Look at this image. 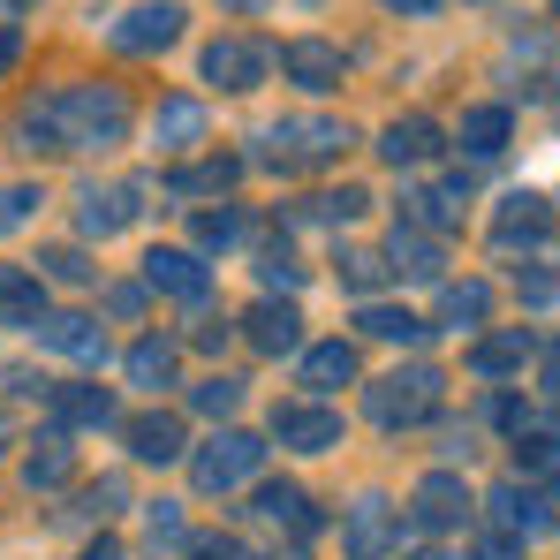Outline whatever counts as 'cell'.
Instances as JSON below:
<instances>
[{"label":"cell","mask_w":560,"mask_h":560,"mask_svg":"<svg viewBox=\"0 0 560 560\" xmlns=\"http://www.w3.org/2000/svg\"><path fill=\"white\" fill-rule=\"evenodd\" d=\"M31 152H106L129 137V92L121 84H61V92L31 98L23 121Z\"/></svg>","instance_id":"6da1fadb"},{"label":"cell","mask_w":560,"mask_h":560,"mask_svg":"<svg viewBox=\"0 0 560 560\" xmlns=\"http://www.w3.org/2000/svg\"><path fill=\"white\" fill-rule=\"evenodd\" d=\"M440 401H447V372L440 364H409V372H386V378L364 386V409H372V424H386V432L440 417Z\"/></svg>","instance_id":"7a4b0ae2"},{"label":"cell","mask_w":560,"mask_h":560,"mask_svg":"<svg viewBox=\"0 0 560 560\" xmlns=\"http://www.w3.org/2000/svg\"><path fill=\"white\" fill-rule=\"evenodd\" d=\"M266 152V167H280V175H295V167H326V160H341L357 137H349V121H318V114H295V121H273L266 137H258Z\"/></svg>","instance_id":"3957f363"},{"label":"cell","mask_w":560,"mask_h":560,"mask_svg":"<svg viewBox=\"0 0 560 560\" xmlns=\"http://www.w3.org/2000/svg\"><path fill=\"white\" fill-rule=\"evenodd\" d=\"M258 463H266V440L228 424V432H212V440L189 455V485H197V492H235V485L258 477Z\"/></svg>","instance_id":"277c9868"},{"label":"cell","mask_w":560,"mask_h":560,"mask_svg":"<svg viewBox=\"0 0 560 560\" xmlns=\"http://www.w3.org/2000/svg\"><path fill=\"white\" fill-rule=\"evenodd\" d=\"M273 77V46L266 38H212L205 46V84L220 92H258Z\"/></svg>","instance_id":"5b68a950"},{"label":"cell","mask_w":560,"mask_h":560,"mask_svg":"<svg viewBox=\"0 0 560 560\" xmlns=\"http://www.w3.org/2000/svg\"><path fill=\"white\" fill-rule=\"evenodd\" d=\"M183 0H144V8H129L106 38H114V54H167L175 38H183Z\"/></svg>","instance_id":"8992f818"},{"label":"cell","mask_w":560,"mask_h":560,"mask_svg":"<svg viewBox=\"0 0 560 560\" xmlns=\"http://www.w3.org/2000/svg\"><path fill=\"white\" fill-rule=\"evenodd\" d=\"M273 440L295 455H334L341 447V417L326 401H280L273 409Z\"/></svg>","instance_id":"52a82bcc"},{"label":"cell","mask_w":560,"mask_h":560,"mask_svg":"<svg viewBox=\"0 0 560 560\" xmlns=\"http://www.w3.org/2000/svg\"><path fill=\"white\" fill-rule=\"evenodd\" d=\"M409 515H417V530H432V538L463 530V523H469V492H463V477H455V469H432V477L417 485Z\"/></svg>","instance_id":"ba28073f"},{"label":"cell","mask_w":560,"mask_h":560,"mask_svg":"<svg viewBox=\"0 0 560 560\" xmlns=\"http://www.w3.org/2000/svg\"><path fill=\"white\" fill-rule=\"evenodd\" d=\"M144 288H160V295H175V303H205V288H212V273H205V258L197 250H144Z\"/></svg>","instance_id":"9c48e42d"},{"label":"cell","mask_w":560,"mask_h":560,"mask_svg":"<svg viewBox=\"0 0 560 560\" xmlns=\"http://www.w3.org/2000/svg\"><path fill=\"white\" fill-rule=\"evenodd\" d=\"M31 334H38V349L77 357V364H98V357H106V334H98V318H84V311H46Z\"/></svg>","instance_id":"30bf717a"},{"label":"cell","mask_w":560,"mask_h":560,"mask_svg":"<svg viewBox=\"0 0 560 560\" xmlns=\"http://www.w3.org/2000/svg\"><path fill=\"white\" fill-rule=\"evenodd\" d=\"M553 235V212H546V197H530V189H515L508 205H500V220H492V250H538Z\"/></svg>","instance_id":"8fae6325"},{"label":"cell","mask_w":560,"mask_h":560,"mask_svg":"<svg viewBox=\"0 0 560 560\" xmlns=\"http://www.w3.org/2000/svg\"><path fill=\"white\" fill-rule=\"evenodd\" d=\"M485 508H492V530H500V538H538V530H546V492H530L523 477L492 485Z\"/></svg>","instance_id":"7c38bea8"},{"label":"cell","mask_w":560,"mask_h":560,"mask_svg":"<svg viewBox=\"0 0 560 560\" xmlns=\"http://www.w3.org/2000/svg\"><path fill=\"white\" fill-rule=\"evenodd\" d=\"M46 409H54V424H61V432H106V424L121 417L106 386H54V394H46Z\"/></svg>","instance_id":"4fadbf2b"},{"label":"cell","mask_w":560,"mask_h":560,"mask_svg":"<svg viewBox=\"0 0 560 560\" xmlns=\"http://www.w3.org/2000/svg\"><path fill=\"white\" fill-rule=\"evenodd\" d=\"M280 77L303 84V92H334V84H341V46H326V38H295V46H280Z\"/></svg>","instance_id":"5bb4252c"},{"label":"cell","mask_w":560,"mask_h":560,"mask_svg":"<svg viewBox=\"0 0 560 560\" xmlns=\"http://www.w3.org/2000/svg\"><path fill=\"white\" fill-rule=\"evenodd\" d=\"M530 357H538V334H530V326H508V334H485V341L469 349V372L477 378H515Z\"/></svg>","instance_id":"9a60e30c"},{"label":"cell","mask_w":560,"mask_h":560,"mask_svg":"<svg viewBox=\"0 0 560 560\" xmlns=\"http://www.w3.org/2000/svg\"><path fill=\"white\" fill-rule=\"evenodd\" d=\"M394 538H401V515H394L378 492H364V500L349 508V553H357V560H378Z\"/></svg>","instance_id":"2e32d148"},{"label":"cell","mask_w":560,"mask_h":560,"mask_svg":"<svg viewBox=\"0 0 560 560\" xmlns=\"http://www.w3.org/2000/svg\"><path fill=\"white\" fill-rule=\"evenodd\" d=\"M152 144L160 152H189V144H205V98H160V114H152Z\"/></svg>","instance_id":"e0dca14e"},{"label":"cell","mask_w":560,"mask_h":560,"mask_svg":"<svg viewBox=\"0 0 560 560\" xmlns=\"http://www.w3.org/2000/svg\"><path fill=\"white\" fill-rule=\"evenodd\" d=\"M243 334H250V349H266V357H303V318H295L288 303H258V311L243 318Z\"/></svg>","instance_id":"ac0fdd59"},{"label":"cell","mask_w":560,"mask_h":560,"mask_svg":"<svg viewBox=\"0 0 560 560\" xmlns=\"http://www.w3.org/2000/svg\"><path fill=\"white\" fill-rule=\"evenodd\" d=\"M295 378H303L311 394H334V386L357 378V349H349V341H311V349L295 357Z\"/></svg>","instance_id":"d6986e66"},{"label":"cell","mask_w":560,"mask_h":560,"mask_svg":"<svg viewBox=\"0 0 560 560\" xmlns=\"http://www.w3.org/2000/svg\"><path fill=\"white\" fill-rule=\"evenodd\" d=\"M137 183H114V189H84V212H77V228L84 235H121L129 220H137Z\"/></svg>","instance_id":"ffe728a7"},{"label":"cell","mask_w":560,"mask_h":560,"mask_svg":"<svg viewBox=\"0 0 560 560\" xmlns=\"http://www.w3.org/2000/svg\"><path fill=\"white\" fill-rule=\"evenodd\" d=\"M378 152H386L394 167H417V160H432V152H440V121H432V114H401V121H386Z\"/></svg>","instance_id":"44dd1931"},{"label":"cell","mask_w":560,"mask_h":560,"mask_svg":"<svg viewBox=\"0 0 560 560\" xmlns=\"http://www.w3.org/2000/svg\"><path fill=\"white\" fill-rule=\"evenodd\" d=\"M129 455L137 463H183L189 447H183V417H129Z\"/></svg>","instance_id":"7402d4cb"},{"label":"cell","mask_w":560,"mask_h":560,"mask_svg":"<svg viewBox=\"0 0 560 560\" xmlns=\"http://www.w3.org/2000/svg\"><path fill=\"white\" fill-rule=\"evenodd\" d=\"M386 273H409V280H440L447 266V250H440V235H424V228H394V243H386Z\"/></svg>","instance_id":"603a6c76"},{"label":"cell","mask_w":560,"mask_h":560,"mask_svg":"<svg viewBox=\"0 0 560 560\" xmlns=\"http://www.w3.org/2000/svg\"><path fill=\"white\" fill-rule=\"evenodd\" d=\"M250 515H258V523H288V530H303V538L318 530L311 492H303V485H288V477H280V485H258V508H250Z\"/></svg>","instance_id":"cb8c5ba5"},{"label":"cell","mask_w":560,"mask_h":560,"mask_svg":"<svg viewBox=\"0 0 560 560\" xmlns=\"http://www.w3.org/2000/svg\"><path fill=\"white\" fill-rule=\"evenodd\" d=\"M38 318H46V280L0 266V326H38Z\"/></svg>","instance_id":"d4e9b609"},{"label":"cell","mask_w":560,"mask_h":560,"mask_svg":"<svg viewBox=\"0 0 560 560\" xmlns=\"http://www.w3.org/2000/svg\"><path fill=\"white\" fill-rule=\"evenodd\" d=\"M463 183H440V189H409L401 197V228H455L463 220Z\"/></svg>","instance_id":"484cf974"},{"label":"cell","mask_w":560,"mask_h":560,"mask_svg":"<svg viewBox=\"0 0 560 560\" xmlns=\"http://www.w3.org/2000/svg\"><path fill=\"white\" fill-rule=\"evenodd\" d=\"M455 137H463L469 160H492V152H508V137H515V114H508V106H469Z\"/></svg>","instance_id":"4316f807"},{"label":"cell","mask_w":560,"mask_h":560,"mask_svg":"<svg viewBox=\"0 0 560 560\" xmlns=\"http://www.w3.org/2000/svg\"><path fill=\"white\" fill-rule=\"evenodd\" d=\"M243 167H250V160L220 152V160H197V167H175V175H167V189H175V197H220V189H235V183H243Z\"/></svg>","instance_id":"83f0119b"},{"label":"cell","mask_w":560,"mask_h":560,"mask_svg":"<svg viewBox=\"0 0 560 560\" xmlns=\"http://www.w3.org/2000/svg\"><path fill=\"white\" fill-rule=\"evenodd\" d=\"M357 326H364L372 341H394V349H424V341H432V326H424V318H409V311H394V303H364V311H357Z\"/></svg>","instance_id":"f1b7e54d"},{"label":"cell","mask_w":560,"mask_h":560,"mask_svg":"<svg viewBox=\"0 0 560 560\" xmlns=\"http://www.w3.org/2000/svg\"><path fill=\"white\" fill-rule=\"evenodd\" d=\"M515 477H523L530 492H560V440H546V432L515 440Z\"/></svg>","instance_id":"f546056e"},{"label":"cell","mask_w":560,"mask_h":560,"mask_svg":"<svg viewBox=\"0 0 560 560\" xmlns=\"http://www.w3.org/2000/svg\"><path fill=\"white\" fill-rule=\"evenodd\" d=\"M69 469H77V447H69V432H54V440L23 463V485H31V492H54V485H69Z\"/></svg>","instance_id":"4dcf8cb0"},{"label":"cell","mask_w":560,"mask_h":560,"mask_svg":"<svg viewBox=\"0 0 560 560\" xmlns=\"http://www.w3.org/2000/svg\"><path fill=\"white\" fill-rule=\"evenodd\" d=\"M121 364H129L137 386H152V394H160V386H175V341H160V334H152V341H137Z\"/></svg>","instance_id":"1f68e13d"},{"label":"cell","mask_w":560,"mask_h":560,"mask_svg":"<svg viewBox=\"0 0 560 560\" xmlns=\"http://www.w3.org/2000/svg\"><path fill=\"white\" fill-rule=\"evenodd\" d=\"M485 311H492V288H485V280H455V288L440 295V318H447V326H485Z\"/></svg>","instance_id":"d6a6232c"},{"label":"cell","mask_w":560,"mask_h":560,"mask_svg":"<svg viewBox=\"0 0 560 560\" xmlns=\"http://www.w3.org/2000/svg\"><path fill=\"white\" fill-rule=\"evenodd\" d=\"M189 409H197V417H235V409H243V378H228V372L197 378V386H189Z\"/></svg>","instance_id":"836d02e7"},{"label":"cell","mask_w":560,"mask_h":560,"mask_svg":"<svg viewBox=\"0 0 560 560\" xmlns=\"http://www.w3.org/2000/svg\"><path fill=\"white\" fill-rule=\"evenodd\" d=\"M197 243H205V250H228V243H243V212H235V205H220V212H197Z\"/></svg>","instance_id":"e575fe53"},{"label":"cell","mask_w":560,"mask_h":560,"mask_svg":"<svg viewBox=\"0 0 560 560\" xmlns=\"http://www.w3.org/2000/svg\"><path fill=\"white\" fill-rule=\"evenodd\" d=\"M38 266H46L38 280H69V288H84V280H92V258H84V250H46Z\"/></svg>","instance_id":"d590c367"},{"label":"cell","mask_w":560,"mask_h":560,"mask_svg":"<svg viewBox=\"0 0 560 560\" xmlns=\"http://www.w3.org/2000/svg\"><path fill=\"white\" fill-rule=\"evenodd\" d=\"M341 280H349V288H357V295H372L378 280H386V266H378L372 250H341Z\"/></svg>","instance_id":"8d00e7d4"},{"label":"cell","mask_w":560,"mask_h":560,"mask_svg":"<svg viewBox=\"0 0 560 560\" xmlns=\"http://www.w3.org/2000/svg\"><path fill=\"white\" fill-rule=\"evenodd\" d=\"M144 538H152V553H160V546H183V515H175V508L160 500V508L144 515Z\"/></svg>","instance_id":"74e56055"},{"label":"cell","mask_w":560,"mask_h":560,"mask_svg":"<svg viewBox=\"0 0 560 560\" xmlns=\"http://www.w3.org/2000/svg\"><path fill=\"white\" fill-rule=\"evenodd\" d=\"M492 424H500V432H515V440H530V401L500 394V401H492Z\"/></svg>","instance_id":"f35d334b"},{"label":"cell","mask_w":560,"mask_h":560,"mask_svg":"<svg viewBox=\"0 0 560 560\" xmlns=\"http://www.w3.org/2000/svg\"><path fill=\"white\" fill-rule=\"evenodd\" d=\"M258 280H266V288H280V295H295V288H303V266H288L280 250H266V266H258Z\"/></svg>","instance_id":"ab89813d"},{"label":"cell","mask_w":560,"mask_h":560,"mask_svg":"<svg viewBox=\"0 0 560 560\" xmlns=\"http://www.w3.org/2000/svg\"><path fill=\"white\" fill-rule=\"evenodd\" d=\"M31 205H38V189H0V235H8V228H23V220H31Z\"/></svg>","instance_id":"60d3db41"},{"label":"cell","mask_w":560,"mask_h":560,"mask_svg":"<svg viewBox=\"0 0 560 560\" xmlns=\"http://www.w3.org/2000/svg\"><path fill=\"white\" fill-rule=\"evenodd\" d=\"M189 560H243V538H189Z\"/></svg>","instance_id":"b9f144b4"},{"label":"cell","mask_w":560,"mask_h":560,"mask_svg":"<svg viewBox=\"0 0 560 560\" xmlns=\"http://www.w3.org/2000/svg\"><path fill=\"white\" fill-rule=\"evenodd\" d=\"M228 334H235L228 318H197V334H189V341H197V349H228Z\"/></svg>","instance_id":"7bdbcfd3"},{"label":"cell","mask_w":560,"mask_h":560,"mask_svg":"<svg viewBox=\"0 0 560 560\" xmlns=\"http://www.w3.org/2000/svg\"><path fill=\"white\" fill-rule=\"evenodd\" d=\"M15 61H23V31H15V23H0V77H8Z\"/></svg>","instance_id":"ee69618b"},{"label":"cell","mask_w":560,"mask_h":560,"mask_svg":"<svg viewBox=\"0 0 560 560\" xmlns=\"http://www.w3.org/2000/svg\"><path fill=\"white\" fill-rule=\"evenodd\" d=\"M378 8H394V15H440L447 0H378Z\"/></svg>","instance_id":"f6af8a7d"},{"label":"cell","mask_w":560,"mask_h":560,"mask_svg":"<svg viewBox=\"0 0 560 560\" xmlns=\"http://www.w3.org/2000/svg\"><path fill=\"white\" fill-rule=\"evenodd\" d=\"M546 394H553V401H560V341H553V349H546Z\"/></svg>","instance_id":"bcb514c9"},{"label":"cell","mask_w":560,"mask_h":560,"mask_svg":"<svg viewBox=\"0 0 560 560\" xmlns=\"http://www.w3.org/2000/svg\"><path fill=\"white\" fill-rule=\"evenodd\" d=\"M84 560H121V546H114V538H98V546H84Z\"/></svg>","instance_id":"7dc6e473"},{"label":"cell","mask_w":560,"mask_h":560,"mask_svg":"<svg viewBox=\"0 0 560 560\" xmlns=\"http://www.w3.org/2000/svg\"><path fill=\"white\" fill-rule=\"evenodd\" d=\"M273 560H303V553H273Z\"/></svg>","instance_id":"c3c4849f"},{"label":"cell","mask_w":560,"mask_h":560,"mask_svg":"<svg viewBox=\"0 0 560 560\" xmlns=\"http://www.w3.org/2000/svg\"><path fill=\"white\" fill-rule=\"evenodd\" d=\"M0 440H8V417H0Z\"/></svg>","instance_id":"681fc988"},{"label":"cell","mask_w":560,"mask_h":560,"mask_svg":"<svg viewBox=\"0 0 560 560\" xmlns=\"http://www.w3.org/2000/svg\"><path fill=\"white\" fill-rule=\"evenodd\" d=\"M424 560H447V553H424Z\"/></svg>","instance_id":"f907efd6"},{"label":"cell","mask_w":560,"mask_h":560,"mask_svg":"<svg viewBox=\"0 0 560 560\" xmlns=\"http://www.w3.org/2000/svg\"><path fill=\"white\" fill-rule=\"evenodd\" d=\"M553 8H560V0H553Z\"/></svg>","instance_id":"816d5d0a"}]
</instances>
